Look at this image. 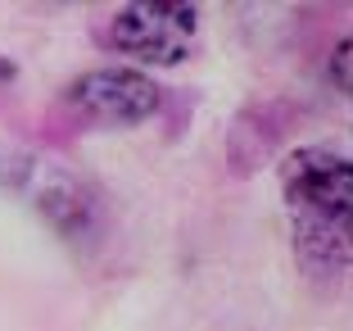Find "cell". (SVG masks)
<instances>
[{
  "instance_id": "obj_1",
  "label": "cell",
  "mask_w": 353,
  "mask_h": 331,
  "mask_svg": "<svg viewBox=\"0 0 353 331\" xmlns=\"http://www.w3.org/2000/svg\"><path fill=\"white\" fill-rule=\"evenodd\" d=\"M281 196L294 218L349 223L353 214V164L335 145H299L281 159Z\"/></svg>"
},
{
  "instance_id": "obj_2",
  "label": "cell",
  "mask_w": 353,
  "mask_h": 331,
  "mask_svg": "<svg viewBox=\"0 0 353 331\" xmlns=\"http://www.w3.org/2000/svg\"><path fill=\"white\" fill-rule=\"evenodd\" d=\"M195 28H199L195 5L136 0V5H118V14L109 19L104 41L136 64H181L190 55Z\"/></svg>"
},
{
  "instance_id": "obj_3",
  "label": "cell",
  "mask_w": 353,
  "mask_h": 331,
  "mask_svg": "<svg viewBox=\"0 0 353 331\" xmlns=\"http://www.w3.org/2000/svg\"><path fill=\"white\" fill-rule=\"evenodd\" d=\"M159 82L141 68H95L63 91V104L91 127H136L159 114Z\"/></svg>"
},
{
  "instance_id": "obj_4",
  "label": "cell",
  "mask_w": 353,
  "mask_h": 331,
  "mask_svg": "<svg viewBox=\"0 0 353 331\" xmlns=\"http://www.w3.org/2000/svg\"><path fill=\"white\" fill-rule=\"evenodd\" d=\"M290 118L281 100H268V104H250L240 109V118L231 123V136H227V155H231V173H254V168L268 164V155L285 141L290 132Z\"/></svg>"
},
{
  "instance_id": "obj_5",
  "label": "cell",
  "mask_w": 353,
  "mask_h": 331,
  "mask_svg": "<svg viewBox=\"0 0 353 331\" xmlns=\"http://www.w3.org/2000/svg\"><path fill=\"white\" fill-rule=\"evenodd\" d=\"M353 223H326V218H294V254L312 281H344L353 259Z\"/></svg>"
},
{
  "instance_id": "obj_6",
  "label": "cell",
  "mask_w": 353,
  "mask_h": 331,
  "mask_svg": "<svg viewBox=\"0 0 353 331\" xmlns=\"http://www.w3.org/2000/svg\"><path fill=\"white\" fill-rule=\"evenodd\" d=\"M37 205H41V214L50 218L63 236H86V227L100 223V200H95V191L73 173L46 177L41 187H37Z\"/></svg>"
},
{
  "instance_id": "obj_7",
  "label": "cell",
  "mask_w": 353,
  "mask_h": 331,
  "mask_svg": "<svg viewBox=\"0 0 353 331\" xmlns=\"http://www.w3.org/2000/svg\"><path fill=\"white\" fill-rule=\"evenodd\" d=\"M331 82L340 86V95H349V41H340L331 55Z\"/></svg>"
},
{
  "instance_id": "obj_8",
  "label": "cell",
  "mask_w": 353,
  "mask_h": 331,
  "mask_svg": "<svg viewBox=\"0 0 353 331\" xmlns=\"http://www.w3.org/2000/svg\"><path fill=\"white\" fill-rule=\"evenodd\" d=\"M0 82H14V64L10 59H0Z\"/></svg>"
}]
</instances>
